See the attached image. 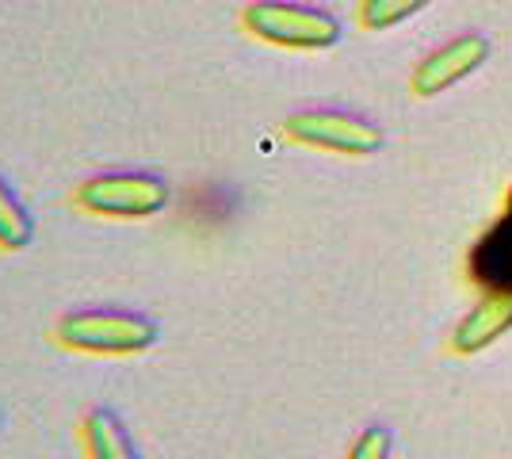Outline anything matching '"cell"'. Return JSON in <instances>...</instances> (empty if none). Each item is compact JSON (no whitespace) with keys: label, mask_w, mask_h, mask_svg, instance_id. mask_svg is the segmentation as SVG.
Wrapping results in <instances>:
<instances>
[{"label":"cell","mask_w":512,"mask_h":459,"mask_svg":"<svg viewBox=\"0 0 512 459\" xmlns=\"http://www.w3.org/2000/svg\"><path fill=\"white\" fill-rule=\"evenodd\" d=\"M31 241H35V215L16 196V188L0 176V249L4 253H20Z\"/></svg>","instance_id":"9c48e42d"},{"label":"cell","mask_w":512,"mask_h":459,"mask_svg":"<svg viewBox=\"0 0 512 459\" xmlns=\"http://www.w3.org/2000/svg\"><path fill=\"white\" fill-rule=\"evenodd\" d=\"M344 459H390V429H383V425L363 429Z\"/></svg>","instance_id":"8fae6325"},{"label":"cell","mask_w":512,"mask_h":459,"mask_svg":"<svg viewBox=\"0 0 512 459\" xmlns=\"http://www.w3.org/2000/svg\"><path fill=\"white\" fill-rule=\"evenodd\" d=\"M509 215H512V188H509Z\"/></svg>","instance_id":"7c38bea8"},{"label":"cell","mask_w":512,"mask_h":459,"mask_svg":"<svg viewBox=\"0 0 512 459\" xmlns=\"http://www.w3.org/2000/svg\"><path fill=\"white\" fill-rule=\"evenodd\" d=\"M486 54H490V43L482 35H463L455 43L432 50L425 62L413 69V92L417 96H440L455 81L470 77L474 69L486 62Z\"/></svg>","instance_id":"5b68a950"},{"label":"cell","mask_w":512,"mask_h":459,"mask_svg":"<svg viewBox=\"0 0 512 459\" xmlns=\"http://www.w3.org/2000/svg\"><path fill=\"white\" fill-rule=\"evenodd\" d=\"M241 27L268 46H283V50H329L341 43V20L310 8V4H295V0H253L241 12Z\"/></svg>","instance_id":"3957f363"},{"label":"cell","mask_w":512,"mask_h":459,"mask_svg":"<svg viewBox=\"0 0 512 459\" xmlns=\"http://www.w3.org/2000/svg\"><path fill=\"white\" fill-rule=\"evenodd\" d=\"M0 425H4V414H0Z\"/></svg>","instance_id":"4fadbf2b"},{"label":"cell","mask_w":512,"mask_h":459,"mask_svg":"<svg viewBox=\"0 0 512 459\" xmlns=\"http://www.w3.org/2000/svg\"><path fill=\"white\" fill-rule=\"evenodd\" d=\"M54 341L81 356H142L161 341L157 318L123 306H81L54 322Z\"/></svg>","instance_id":"6da1fadb"},{"label":"cell","mask_w":512,"mask_h":459,"mask_svg":"<svg viewBox=\"0 0 512 459\" xmlns=\"http://www.w3.org/2000/svg\"><path fill=\"white\" fill-rule=\"evenodd\" d=\"M81 448H85V459H142L138 444H134V433L127 429V421L107 410V406H92L85 417H81Z\"/></svg>","instance_id":"52a82bcc"},{"label":"cell","mask_w":512,"mask_h":459,"mask_svg":"<svg viewBox=\"0 0 512 459\" xmlns=\"http://www.w3.org/2000/svg\"><path fill=\"white\" fill-rule=\"evenodd\" d=\"M283 131L291 142L310 146V150L344 153V157H371L383 150V131L375 123H367L360 115L329 108H306L287 115Z\"/></svg>","instance_id":"277c9868"},{"label":"cell","mask_w":512,"mask_h":459,"mask_svg":"<svg viewBox=\"0 0 512 459\" xmlns=\"http://www.w3.org/2000/svg\"><path fill=\"white\" fill-rule=\"evenodd\" d=\"M509 329H512V287H490V295L455 326L451 349L463 352V356L482 352L490 349L501 333H509Z\"/></svg>","instance_id":"8992f818"},{"label":"cell","mask_w":512,"mask_h":459,"mask_svg":"<svg viewBox=\"0 0 512 459\" xmlns=\"http://www.w3.org/2000/svg\"><path fill=\"white\" fill-rule=\"evenodd\" d=\"M172 188L165 176L146 169H119L96 173L77 184L73 203L96 219H153L169 207Z\"/></svg>","instance_id":"7a4b0ae2"},{"label":"cell","mask_w":512,"mask_h":459,"mask_svg":"<svg viewBox=\"0 0 512 459\" xmlns=\"http://www.w3.org/2000/svg\"><path fill=\"white\" fill-rule=\"evenodd\" d=\"M474 276L486 287H512V215L474 249Z\"/></svg>","instance_id":"ba28073f"},{"label":"cell","mask_w":512,"mask_h":459,"mask_svg":"<svg viewBox=\"0 0 512 459\" xmlns=\"http://www.w3.org/2000/svg\"><path fill=\"white\" fill-rule=\"evenodd\" d=\"M428 4L432 0H363L360 23L367 31H386V27H398L402 20L417 16Z\"/></svg>","instance_id":"30bf717a"}]
</instances>
